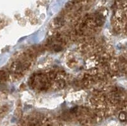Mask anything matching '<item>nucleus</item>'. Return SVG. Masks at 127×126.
Wrapping results in <instances>:
<instances>
[{"label":"nucleus","instance_id":"obj_1","mask_svg":"<svg viewBox=\"0 0 127 126\" xmlns=\"http://www.w3.org/2000/svg\"><path fill=\"white\" fill-rule=\"evenodd\" d=\"M6 74L4 71H0V83L6 80Z\"/></svg>","mask_w":127,"mask_h":126},{"label":"nucleus","instance_id":"obj_2","mask_svg":"<svg viewBox=\"0 0 127 126\" xmlns=\"http://www.w3.org/2000/svg\"><path fill=\"white\" fill-rule=\"evenodd\" d=\"M119 117H120V120H122V121H125L127 120V114L125 112H121L120 114Z\"/></svg>","mask_w":127,"mask_h":126}]
</instances>
